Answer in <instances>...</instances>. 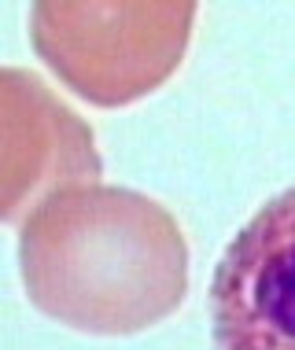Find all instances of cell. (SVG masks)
<instances>
[{
  "mask_svg": "<svg viewBox=\"0 0 295 350\" xmlns=\"http://www.w3.org/2000/svg\"><path fill=\"white\" fill-rule=\"evenodd\" d=\"M23 288L41 314L92 336L166 321L188 291V243L166 206L129 188L78 185L18 229Z\"/></svg>",
  "mask_w": 295,
  "mask_h": 350,
  "instance_id": "6da1fadb",
  "label": "cell"
},
{
  "mask_svg": "<svg viewBox=\"0 0 295 350\" xmlns=\"http://www.w3.org/2000/svg\"><path fill=\"white\" fill-rule=\"evenodd\" d=\"M196 4H34V49L97 107H122L159 89L177 70Z\"/></svg>",
  "mask_w": 295,
  "mask_h": 350,
  "instance_id": "7a4b0ae2",
  "label": "cell"
},
{
  "mask_svg": "<svg viewBox=\"0 0 295 350\" xmlns=\"http://www.w3.org/2000/svg\"><path fill=\"white\" fill-rule=\"evenodd\" d=\"M214 350H295V188L225 247L211 280Z\"/></svg>",
  "mask_w": 295,
  "mask_h": 350,
  "instance_id": "3957f363",
  "label": "cell"
},
{
  "mask_svg": "<svg viewBox=\"0 0 295 350\" xmlns=\"http://www.w3.org/2000/svg\"><path fill=\"white\" fill-rule=\"evenodd\" d=\"M97 177L92 129L41 78L8 67L0 74V217L18 225L49 196L97 185Z\"/></svg>",
  "mask_w": 295,
  "mask_h": 350,
  "instance_id": "277c9868",
  "label": "cell"
}]
</instances>
